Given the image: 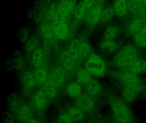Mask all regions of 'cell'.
<instances>
[{
    "instance_id": "1",
    "label": "cell",
    "mask_w": 146,
    "mask_h": 123,
    "mask_svg": "<svg viewBox=\"0 0 146 123\" xmlns=\"http://www.w3.org/2000/svg\"><path fill=\"white\" fill-rule=\"evenodd\" d=\"M108 100L111 112V117L120 123H136L130 104L114 95H109Z\"/></svg>"
},
{
    "instance_id": "2",
    "label": "cell",
    "mask_w": 146,
    "mask_h": 123,
    "mask_svg": "<svg viewBox=\"0 0 146 123\" xmlns=\"http://www.w3.org/2000/svg\"><path fill=\"white\" fill-rule=\"evenodd\" d=\"M74 104L89 117L96 114L100 106L98 100L87 93L77 97Z\"/></svg>"
},
{
    "instance_id": "3",
    "label": "cell",
    "mask_w": 146,
    "mask_h": 123,
    "mask_svg": "<svg viewBox=\"0 0 146 123\" xmlns=\"http://www.w3.org/2000/svg\"><path fill=\"white\" fill-rule=\"evenodd\" d=\"M137 51L134 46H126L121 50L118 54L115 63L120 67L131 66V65L137 60Z\"/></svg>"
},
{
    "instance_id": "4",
    "label": "cell",
    "mask_w": 146,
    "mask_h": 123,
    "mask_svg": "<svg viewBox=\"0 0 146 123\" xmlns=\"http://www.w3.org/2000/svg\"><path fill=\"white\" fill-rule=\"evenodd\" d=\"M76 61L84 59L90 56L91 48L87 42L81 40L72 41L67 49Z\"/></svg>"
},
{
    "instance_id": "5",
    "label": "cell",
    "mask_w": 146,
    "mask_h": 123,
    "mask_svg": "<svg viewBox=\"0 0 146 123\" xmlns=\"http://www.w3.org/2000/svg\"><path fill=\"white\" fill-rule=\"evenodd\" d=\"M13 110L16 119L21 123H24L36 114L31 106L24 101H15Z\"/></svg>"
},
{
    "instance_id": "6",
    "label": "cell",
    "mask_w": 146,
    "mask_h": 123,
    "mask_svg": "<svg viewBox=\"0 0 146 123\" xmlns=\"http://www.w3.org/2000/svg\"><path fill=\"white\" fill-rule=\"evenodd\" d=\"M86 69L91 74L102 76L105 71V64L101 58L96 55L90 56L85 65Z\"/></svg>"
},
{
    "instance_id": "7",
    "label": "cell",
    "mask_w": 146,
    "mask_h": 123,
    "mask_svg": "<svg viewBox=\"0 0 146 123\" xmlns=\"http://www.w3.org/2000/svg\"><path fill=\"white\" fill-rule=\"evenodd\" d=\"M119 79L123 85L132 88L138 92L143 89L141 81L135 73L131 72L125 73L121 75Z\"/></svg>"
},
{
    "instance_id": "8",
    "label": "cell",
    "mask_w": 146,
    "mask_h": 123,
    "mask_svg": "<svg viewBox=\"0 0 146 123\" xmlns=\"http://www.w3.org/2000/svg\"><path fill=\"white\" fill-rule=\"evenodd\" d=\"M48 100L49 99L42 89L35 92L32 97V101L33 106L37 113L42 114L47 106Z\"/></svg>"
},
{
    "instance_id": "9",
    "label": "cell",
    "mask_w": 146,
    "mask_h": 123,
    "mask_svg": "<svg viewBox=\"0 0 146 123\" xmlns=\"http://www.w3.org/2000/svg\"><path fill=\"white\" fill-rule=\"evenodd\" d=\"M102 7L100 3L95 4L91 8L85 16L86 24L89 26H94L101 20Z\"/></svg>"
},
{
    "instance_id": "10",
    "label": "cell",
    "mask_w": 146,
    "mask_h": 123,
    "mask_svg": "<svg viewBox=\"0 0 146 123\" xmlns=\"http://www.w3.org/2000/svg\"><path fill=\"white\" fill-rule=\"evenodd\" d=\"M65 109L76 123H83L89 117L75 104L67 106Z\"/></svg>"
},
{
    "instance_id": "11",
    "label": "cell",
    "mask_w": 146,
    "mask_h": 123,
    "mask_svg": "<svg viewBox=\"0 0 146 123\" xmlns=\"http://www.w3.org/2000/svg\"><path fill=\"white\" fill-rule=\"evenodd\" d=\"M95 4V1H83L80 2L74 10L75 17L80 20L85 17L90 9Z\"/></svg>"
},
{
    "instance_id": "12",
    "label": "cell",
    "mask_w": 146,
    "mask_h": 123,
    "mask_svg": "<svg viewBox=\"0 0 146 123\" xmlns=\"http://www.w3.org/2000/svg\"><path fill=\"white\" fill-rule=\"evenodd\" d=\"M76 61L68 50L64 51L60 56L61 67L66 72H70L74 69Z\"/></svg>"
},
{
    "instance_id": "13",
    "label": "cell",
    "mask_w": 146,
    "mask_h": 123,
    "mask_svg": "<svg viewBox=\"0 0 146 123\" xmlns=\"http://www.w3.org/2000/svg\"><path fill=\"white\" fill-rule=\"evenodd\" d=\"M65 71L61 67H56L53 69L49 76L54 83L58 89L61 88L65 82Z\"/></svg>"
},
{
    "instance_id": "14",
    "label": "cell",
    "mask_w": 146,
    "mask_h": 123,
    "mask_svg": "<svg viewBox=\"0 0 146 123\" xmlns=\"http://www.w3.org/2000/svg\"><path fill=\"white\" fill-rule=\"evenodd\" d=\"M52 28L54 34L59 39H66L69 36V26L66 22L54 23Z\"/></svg>"
},
{
    "instance_id": "15",
    "label": "cell",
    "mask_w": 146,
    "mask_h": 123,
    "mask_svg": "<svg viewBox=\"0 0 146 123\" xmlns=\"http://www.w3.org/2000/svg\"><path fill=\"white\" fill-rule=\"evenodd\" d=\"M86 93L98 100L102 92V88L100 84L97 80L92 79L91 80L85 85Z\"/></svg>"
},
{
    "instance_id": "16",
    "label": "cell",
    "mask_w": 146,
    "mask_h": 123,
    "mask_svg": "<svg viewBox=\"0 0 146 123\" xmlns=\"http://www.w3.org/2000/svg\"><path fill=\"white\" fill-rule=\"evenodd\" d=\"M42 90L44 91L49 100L54 99L58 95V89L48 76L46 81L43 84Z\"/></svg>"
},
{
    "instance_id": "17",
    "label": "cell",
    "mask_w": 146,
    "mask_h": 123,
    "mask_svg": "<svg viewBox=\"0 0 146 123\" xmlns=\"http://www.w3.org/2000/svg\"><path fill=\"white\" fill-rule=\"evenodd\" d=\"M76 1H63L60 3L58 11L68 17L72 11L75 10Z\"/></svg>"
},
{
    "instance_id": "18",
    "label": "cell",
    "mask_w": 146,
    "mask_h": 123,
    "mask_svg": "<svg viewBox=\"0 0 146 123\" xmlns=\"http://www.w3.org/2000/svg\"><path fill=\"white\" fill-rule=\"evenodd\" d=\"M23 85L27 90L31 91L35 87L37 83L34 73L30 71L25 72L22 77Z\"/></svg>"
},
{
    "instance_id": "19",
    "label": "cell",
    "mask_w": 146,
    "mask_h": 123,
    "mask_svg": "<svg viewBox=\"0 0 146 123\" xmlns=\"http://www.w3.org/2000/svg\"><path fill=\"white\" fill-rule=\"evenodd\" d=\"M139 92L132 88L125 86L123 84L122 88V93L123 99L128 104L132 102L137 96Z\"/></svg>"
},
{
    "instance_id": "20",
    "label": "cell",
    "mask_w": 146,
    "mask_h": 123,
    "mask_svg": "<svg viewBox=\"0 0 146 123\" xmlns=\"http://www.w3.org/2000/svg\"><path fill=\"white\" fill-rule=\"evenodd\" d=\"M66 92L70 96L77 98L82 94V85L78 82H71L67 85Z\"/></svg>"
},
{
    "instance_id": "21",
    "label": "cell",
    "mask_w": 146,
    "mask_h": 123,
    "mask_svg": "<svg viewBox=\"0 0 146 123\" xmlns=\"http://www.w3.org/2000/svg\"><path fill=\"white\" fill-rule=\"evenodd\" d=\"M76 79L80 84L85 85L92 78L91 73L86 68H81L77 72Z\"/></svg>"
},
{
    "instance_id": "22",
    "label": "cell",
    "mask_w": 146,
    "mask_h": 123,
    "mask_svg": "<svg viewBox=\"0 0 146 123\" xmlns=\"http://www.w3.org/2000/svg\"><path fill=\"white\" fill-rule=\"evenodd\" d=\"M128 8L131 13H144L145 12V5L143 4V1H128Z\"/></svg>"
},
{
    "instance_id": "23",
    "label": "cell",
    "mask_w": 146,
    "mask_h": 123,
    "mask_svg": "<svg viewBox=\"0 0 146 123\" xmlns=\"http://www.w3.org/2000/svg\"><path fill=\"white\" fill-rule=\"evenodd\" d=\"M34 74L37 83L42 85L46 81L48 77L46 70L42 67L36 68Z\"/></svg>"
},
{
    "instance_id": "24",
    "label": "cell",
    "mask_w": 146,
    "mask_h": 123,
    "mask_svg": "<svg viewBox=\"0 0 146 123\" xmlns=\"http://www.w3.org/2000/svg\"><path fill=\"white\" fill-rule=\"evenodd\" d=\"M43 54L42 50L39 48L36 49L33 52L32 61L34 66L36 68L40 67L43 62Z\"/></svg>"
},
{
    "instance_id": "25",
    "label": "cell",
    "mask_w": 146,
    "mask_h": 123,
    "mask_svg": "<svg viewBox=\"0 0 146 123\" xmlns=\"http://www.w3.org/2000/svg\"><path fill=\"white\" fill-rule=\"evenodd\" d=\"M127 3L125 1H116L114 3V11L119 16H123L127 12Z\"/></svg>"
},
{
    "instance_id": "26",
    "label": "cell",
    "mask_w": 146,
    "mask_h": 123,
    "mask_svg": "<svg viewBox=\"0 0 146 123\" xmlns=\"http://www.w3.org/2000/svg\"><path fill=\"white\" fill-rule=\"evenodd\" d=\"M143 23V20L140 19H136L132 20L130 25L129 32L132 35H135L142 30Z\"/></svg>"
},
{
    "instance_id": "27",
    "label": "cell",
    "mask_w": 146,
    "mask_h": 123,
    "mask_svg": "<svg viewBox=\"0 0 146 123\" xmlns=\"http://www.w3.org/2000/svg\"><path fill=\"white\" fill-rule=\"evenodd\" d=\"M135 43L140 47H146V29L145 27L135 36Z\"/></svg>"
},
{
    "instance_id": "28",
    "label": "cell",
    "mask_w": 146,
    "mask_h": 123,
    "mask_svg": "<svg viewBox=\"0 0 146 123\" xmlns=\"http://www.w3.org/2000/svg\"><path fill=\"white\" fill-rule=\"evenodd\" d=\"M131 72L139 73L146 70V62L142 60H137L131 66Z\"/></svg>"
},
{
    "instance_id": "29",
    "label": "cell",
    "mask_w": 146,
    "mask_h": 123,
    "mask_svg": "<svg viewBox=\"0 0 146 123\" xmlns=\"http://www.w3.org/2000/svg\"><path fill=\"white\" fill-rule=\"evenodd\" d=\"M40 32L42 37L46 39L52 38L54 34L52 27L49 25L44 24L40 27Z\"/></svg>"
},
{
    "instance_id": "30",
    "label": "cell",
    "mask_w": 146,
    "mask_h": 123,
    "mask_svg": "<svg viewBox=\"0 0 146 123\" xmlns=\"http://www.w3.org/2000/svg\"><path fill=\"white\" fill-rule=\"evenodd\" d=\"M58 123H76L65 109L62 110L58 119Z\"/></svg>"
},
{
    "instance_id": "31",
    "label": "cell",
    "mask_w": 146,
    "mask_h": 123,
    "mask_svg": "<svg viewBox=\"0 0 146 123\" xmlns=\"http://www.w3.org/2000/svg\"><path fill=\"white\" fill-rule=\"evenodd\" d=\"M102 48L105 51L113 52L117 48V45L115 42L112 41L105 40L101 45Z\"/></svg>"
},
{
    "instance_id": "32",
    "label": "cell",
    "mask_w": 146,
    "mask_h": 123,
    "mask_svg": "<svg viewBox=\"0 0 146 123\" xmlns=\"http://www.w3.org/2000/svg\"><path fill=\"white\" fill-rule=\"evenodd\" d=\"M117 32V28L113 26H111L108 28L105 33V38L106 40L112 41L116 37Z\"/></svg>"
},
{
    "instance_id": "33",
    "label": "cell",
    "mask_w": 146,
    "mask_h": 123,
    "mask_svg": "<svg viewBox=\"0 0 146 123\" xmlns=\"http://www.w3.org/2000/svg\"><path fill=\"white\" fill-rule=\"evenodd\" d=\"M114 10L113 8L109 7L103 10L102 14L101 20L106 21L111 19L114 14Z\"/></svg>"
},
{
    "instance_id": "34",
    "label": "cell",
    "mask_w": 146,
    "mask_h": 123,
    "mask_svg": "<svg viewBox=\"0 0 146 123\" xmlns=\"http://www.w3.org/2000/svg\"><path fill=\"white\" fill-rule=\"evenodd\" d=\"M82 123H106V122L102 117L96 114L89 117Z\"/></svg>"
},
{
    "instance_id": "35",
    "label": "cell",
    "mask_w": 146,
    "mask_h": 123,
    "mask_svg": "<svg viewBox=\"0 0 146 123\" xmlns=\"http://www.w3.org/2000/svg\"><path fill=\"white\" fill-rule=\"evenodd\" d=\"M37 42L38 41L36 37H33L31 38L27 43L26 48L29 51H34L37 48H36L37 45Z\"/></svg>"
},
{
    "instance_id": "36",
    "label": "cell",
    "mask_w": 146,
    "mask_h": 123,
    "mask_svg": "<svg viewBox=\"0 0 146 123\" xmlns=\"http://www.w3.org/2000/svg\"><path fill=\"white\" fill-rule=\"evenodd\" d=\"M23 123H44L42 114L38 113L36 114L32 118Z\"/></svg>"
},
{
    "instance_id": "37",
    "label": "cell",
    "mask_w": 146,
    "mask_h": 123,
    "mask_svg": "<svg viewBox=\"0 0 146 123\" xmlns=\"http://www.w3.org/2000/svg\"><path fill=\"white\" fill-rule=\"evenodd\" d=\"M109 123H120V122L114 119L112 117H111L110 119V121H109Z\"/></svg>"
},
{
    "instance_id": "38",
    "label": "cell",
    "mask_w": 146,
    "mask_h": 123,
    "mask_svg": "<svg viewBox=\"0 0 146 123\" xmlns=\"http://www.w3.org/2000/svg\"><path fill=\"white\" fill-rule=\"evenodd\" d=\"M143 4H144V5H145L146 7V1H143Z\"/></svg>"
},
{
    "instance_id": "39",
    "label": "cell",
    "mask_w": 146,
    "mask_h": 123,
    "mask_svg": "<svg viewBox=\"0 0 146 123\" xmlns=\"http://www.w3.org/2000/svg\"><path fill=\"white\" fill-rule=\"evenodd\" d=\"M145 28H146V24H145Z\"/></svg>"
}]
</instances>
